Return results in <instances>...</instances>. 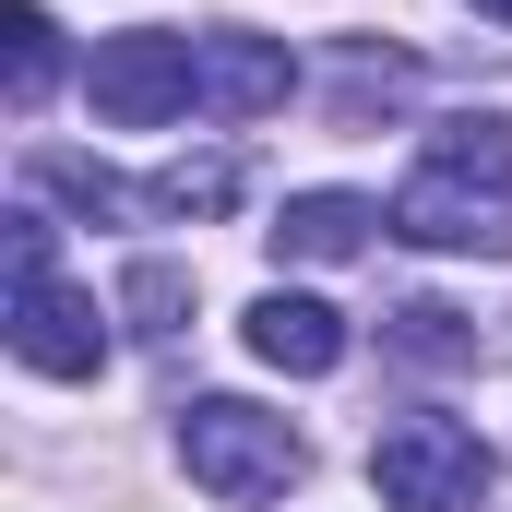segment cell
<instances>
[{
    "instance_id": "1",
    "label": "cell",
    "mask_w": 512,
    "mask_h": 512,
    "mask_svg": "<svg viewBox=\"0 0 512 512\" xmlns=\"http://www.w3.org/2000/svg\"><path fill=\"white\" fill-rule=\"evenodd\" d=\"M179 465H191V489H215L227 512L286 501V489L310 477L298 429H286V417H262V405H239V393H203V405L179 417Z\"/></svg>"
},
{
    "instance_id": "2",
    "label": "cell",
    "mask_w": 512,
    "mask_h": 512,
    "mask_svg": "<svg viewBox=\"0 0 512 512\" xmlns=\"http://www.w3.org/2000/svg\"><path fill=\"white\" fill-rule=\"evenodd\" d=\"M12 358L48 370V382H84L108 358V310L84 286H60L48 262V215H12Z\"/></svg>"
},
{
    "instance_id": "3",
    "label": "cell",
    "mask_w": 512,
    "mask_h": 512,
    "mask_svg": "<svg viewBox=\"0 0 512 512\" xmlns=\"http://www.w3.org/2000/svg\"><path fill=\"white\" fill-rule=\"evenodd\" d=\"M370 489L393 512H477L489 501V441L465 417H393L370 441Z\"/></svg>"
},
{
    "instance_id": "4",
    "label": "cell",
    "mask_w": 512,
    "mask_h": 512,
    "mask_svg": "<svg viewBox=\"0 0 512 512\" xmlns=\"http://www.w3.org/2000/svg\"><path fill=\"white\" fill-rule=\"evenodd\" d=\"M84 96H96L108 131H155V120H179V108H203V48H191V36H155V24L96 36Z\"/></svg>"
},
{
    "instance_id": "5",
    "label": "cell",
    "mask_w": 512,
    "mask_h": 512,
    "mask_svg": "<svg viewBox=\"0 0 512 512\" xmlns=\"http://www.w3.org/2000/svg\"><path fill=\"white\" fill-rule=\"evenodd\" d=\"M382 227H393V239H417V251H512V191H477V179L417 167V179L393 191Z\"/></svg>"
},
{
    "instance_id": "6",
    "label": "cell",
    "mask_w": 512,
    "mask_h": 512,
    "mask_svg": "<svg viewBox=\"0 0 512 512\" xmlns=\"http://www.w3.org/2000/svg\"><path fill=\"white\" fill-rule=\"evenodd\" d=\"M251 358H262V370H286V382L346 370V310H322V298L274 286V298H251Z\"/></svg>"
},
{
    "instance_id": "7",
    "label": "cell",
    "mask_w": 512,
    "mask_h": 512,
    "mask_svg": "<svg viewBox=\"0 0 512 512\" xmlns=\"http://www.w3.org/2000/svg\"><path fill=\"white\" fill-rule=\"evenodd\" d=\"M298 96V60L274 36H203V120H274Z\"/></svg>"
},
{
    "instance_id": "8",
    "label": "cell",
    "mask_w": 512,
    "mask_h": 512,
    "mask_svg": "<svg viewBox=\"0 0 512 512\" xmlns=\"http://www.w3.org/2000/svg\"><path fill=\"white\" fill-rule=\"evenodd\" d=\"M370 227H382V215H370L358 191H298L262 239H274L286 262H358V251H370Z\"/></svg>"
},
{
    "instance_id": "9",
    "label": "cell",
    "mask_w": 512,
    "mask_h": 512,
    "mask_svg": "<svg viewBox=\"0 0 512 512\" xmlns=\"http://www.w3.org/2000/svg\"><path fill=\"white\" fill-rule=\"evenodd\" d=\"M417 167L477 179V191H512V120H501V108H453V120L429 131V155H417Z\"/></svg>"
},
{
    "instance_id": "10",
    "label": "cell",
    "mask_w": 512,
    "mask_h": 512,
    "mask_svg": "<svg viewBox=\"0 0 512 512\" xmlns=\"http://www.w3.org/2000/svg\"><path fill=\"white\" fill-rule=\"evenodd\" d=\"M0 84H12V108H48V84H60V24L36 0L0 12Z\"/></svg>"
},
{
    "instance_id": "11",
    "label": "cell",
    "mask_w": 512,
    "mask_h": 512,
    "mask_svg": "<svg viewBox=\"0 0 512 512\" xmlns=\"http://www.w3.org/2000/svg\"><path fill=\"white\" fill-rule=\"evenodd\" d=\"M36 191H60V203H72V215H155V203H143V191H131V179H108V167H96V155H60V143H48V155H36Z\"/></svg>"
},
{
    "instance_id": "12",
    "label": "cell",
    "mask_w": 512,
    "mask_h": 512,
    "mask_svg": "<svg viewBox=\"0 0 512 512\" xmlns=\"http://www.w3.org/2000/svg\"><path fill=\"white\" fill-rule=\"evenodd\" d=\"M143 203L155 215H227L239 203V155H179L167 179H143Z\"/></svg>"
},
{
    "instance_id": "13",
    "label": "cell",
    "mask_w": 512,
    "mask_h": 512,
    "mask_svg": "<svg viewBox=\"0 0 512 512\" xmlns=\"http://www.w3.org/2000/svg\"><path fill=\"white\" fill-rule=\"evenodd\" d=\"M393 346H405V358H429V370H453L477 334H465V310H441V298H405V310H393Z\"/></svg>"
},
{
    "instance_id": "14",
    "label": "cell",
    "mask_w": 512,
    "mask_h": 512,
    "mask_svg": "<svg viewBox=\"0 0 512 512\" xmlns=\"http://www.w3.org/2000/svg\"><path fill=\"white\" fill-rule=\"evenodd\" d=\"M405 84H417V72H405L393 48H382V60H358V72L334 84V120H346V131H370V120H382V108H393V96H405Z\"/></svg>"
},
{
    "instance_id": "15",
    "label": "cell",
    "mask_w": 512,
    "mask_h": 512,
    "mask_svg": "<svg viewBox=\"0 0 512 512\" xmlns=\"http://www.w3.org/2000/svg\"><path fill=\"white\" fill-rule=\"evenodd\" d=\"M131 310H143V334H179V310H191V274L179 262H131V286H120Z\"/></svg>"
},
{
    "instance_id": "16",
    "label": "cell",
    "mask_w": 512,
    "mask_h": 512,
    "mask_svg": "<svg viewBox=\"0 0 512 512\" xmlns=\"http://www.w3.org/2000/svg\"><path fill=\"white\" fill-rule=\"evenodd\" d=\"M465 12H489V24H512V0H465Z\"/></svg>"
}]
</instances>
